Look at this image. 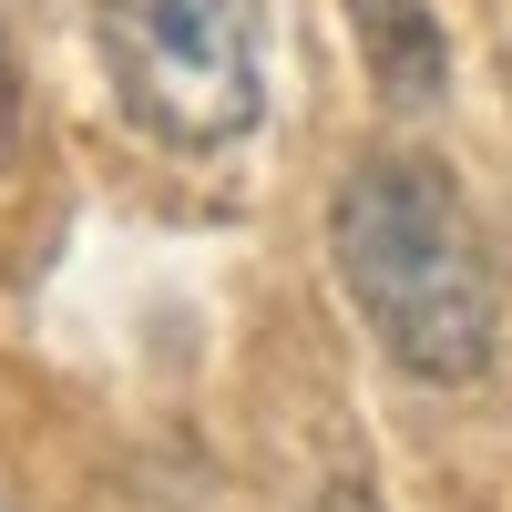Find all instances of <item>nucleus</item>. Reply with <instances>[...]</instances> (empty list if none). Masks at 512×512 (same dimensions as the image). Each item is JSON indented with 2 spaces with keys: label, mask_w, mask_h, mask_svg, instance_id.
Wrapping results in <instances>:
<instances>
[{
  "label": "nucleus",
  "mask_w": 512,
  "mask_h": 512,
  "mask_svg": "<svg viewBox=\"0 0 512 512\" xmlns=\"http://www.w3.org/2000/svg\"><path fill=\"white\" fill-rule=\"evenodd\" d=\"M21 62H11V31H0V175H11V154H21Z\"/></svg>",
  "instance_id": "obj_4"
},
{
  "label": "nucleus",
  "mask_w": 512,
  "mask_h": 512,
  "mask_svg": "<svg viewBox=\"0 0 512 512\" xmlns=\"http://www.w3.org/2000/svg\"><path fill=\"white\" fill-rule=\"evenodd\" d=\"M93 52L123 123L164 154H226L267 113L246 0H93Z\"/></svg>",
  "instance_id": "obj_2"
},
{
  "label": "nucleus",
  "mask_w": 512,
  "mask_h": 512,
  "mask_svg": "<svg viewBox=\"0 0 512 512\" xmlns=\"http://www.w3.org/2000/svg\"><path fill=\"white\" fill-rule=\"evenodd\" d=\"M328 267L379 359L420 390H472L502 359V267L451 164L379 144L328 195Z\"/></svg>",
  "instance_id": "obj_1"
},
{
  "label": "nucleus",
  "mask_w": 512,
  "mask_h": 512,
  "mask_svg": "<svg viewBox=\"0 0 512 512\" xmlns=\"http://www.w3.org/2000/svg\"><path fill=\"white\" fill-rule=\"evenodd\" d=\"M349 11V41H359V72L390 113H431L451 93V41L431 21V0H338Z\"/></svg>",
  "instance_id": "obj_3"
},
{
  "label": "nucleus",
  "mask_w": 512,
  "mask_h": 512,
  "mask_svg": "<svg viewBox=\"0 0 512 512\" xmlns=\"http://www.w3.org/2000/svg\"><path fill=\"white\" fill-rule=\"evenodd\" d=\"M308 512H379V492H369V482H328Z\"/></svg>",
  "instance_id": "obj_5"
}]
</instances>
